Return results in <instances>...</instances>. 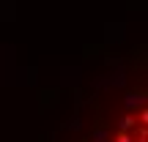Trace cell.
I'll return each instance as SVG.
<instances>
[{
	"instance_id": "1",
	"label": "cell",
	"mask_w": 148,
	"mask_h": 142,
	"mask_svg": "<svg viewBox=\"0 0 148 142\" xmlns=\"http://www.w3.org/2000/svg\"><path fill=\"white\" fill-rule=\"evenodd\" d=\"M143 69L107 74L88 99H79L58 142H145L148 128Z\"/></svg>"
}]
</instances>
